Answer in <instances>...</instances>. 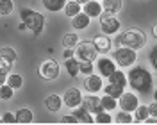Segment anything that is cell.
Here are the masks:
<instances>
[{
  "label": "cell",
  "instance_id": "cell-28",
  "mask_svg": "<svg viewBox=\"0 0 157 125\" xmlns=\"http://www.w3.org/2000/svg\"><path fill=\"white\" fill-rule=\"evenodd\" d=\"M100 102H102L104 111H113V109H116V98H113V96L104 95L102 98H100Z\"/></svg>",
  "mask_w": 157,
  "mask_h": 125
},
{
  "label": "cell",
  "instance_id": "cell-16",
  "mask_svg": "<svg viewBox=\"0 0 157 125\" xmlns=\"http://www.w3.org/2000/svg\"><path fill=\"white\" fill-rule=\"evenodd\" d=\"M84 13L88 14L89 18H95V16H100L102 14V4L98 0H89L84 4Z\"/></svg>",
  "mask_w": 157,
  "mask_h": 125
},
{
  "label": "cell",
  "instance_id": "cell-33",
  "mask_svg": "<svg viewBox=\"0 0 157 125\" xmlns=\"http://www.w3.org/2000/svg\"><path fill=\"white\" fill-rule=\"evenodd\" d=\"M93 122H97V123H111L113 118H111V115H109L107 111H100V113H97V116L93 118Z\"/></svg>",
  "mask_w": 157,
  "mask_h": 125
},
{
  "label": "cell",
  "instance_id": "cell-19",
  "mask_svg": "<svg viewBox=\"0 0 157 125\" xmlns=\"http://www.w3.org/2000/svg\"><path fill=\"white\" fill-rule=\"evenodd\" d=\"M45 106H47L48 111L57 113L59 109H61V106H63V98H61L59 95H48L47 96V100H45Z\"/></svg>",
  "mask_w": 157,
  "mask_h": 125
},
{
  "label": "cell",
  "instance_id": "cell-22",
  "mask_svg": "<svg viewBox=\"0 0 157 125\" xmlns=\"http://www.w3.org/2000/svg\"><path fill=\"white\" fill-rule=\"evenodd\" d=\"M64 68H66L68 75H71V77H77V75H78V59H73V57L66 59Z\"/></svg>",
  "mask_w": 157,
  "mask_h": 125
},
{
  "label": "cell",
  "instance_id": "cell-1",
  "mask_svg": "<svg viewBox=\"0 0 157 125\" xmlns=\"http://www.w3.org/2000/svg\"><path fill=\"white\" fill-rule=\"evenodd\" d=\"M127 82L130 84V88H134L139 93H148L152 89V86H154L152 73L145 66H132L130 68Z\"/></svg>",
  "mask_w": 157,
  "mask_h": 125
},
{
  "label": "cell",
  "instance_id": "cell-31",
  "mask_svg": "<svg viewBox=\"0 0 157 125\" xmlns=\"http://www.w3.org/2000/svg\"><path fill=\"white\" fill-rule=\"evenodd\" d=\"M93 70H95L93 61H78V73L89 75V73H93Z\"/></svg>",
  "mask_w": 157,
  "mask_h": 125
},
{
  "label": "cell",
  "instance_id": "cell-37",
  "mask_svg": "<svg viewBox=\"0 0 157 125\" xmlns=\"http://www.w3.org/2000/svg\"><path fill=\"white\" fill-rule=\"evenodd\" d=\"M61 122H63V123H77V118L73 115H66V116H63Z\"/></svg>",
  "mask_w": 157,
  "mask_h": 125
},
{
  "label": "cell",
  "instance_id": "cell-40",
  "mask_svg": "<svg viewBox=\"0 0 157 125\" xmlns=\"http://www.w3.org/2000/svg\"><path fill=\"white\" fill-rule=\"evenodd\" d=\"M63 56L66 59H70V57H73V48H66L64 52H63Z\"/></svg>",
  "mask_w": 157,
  "mask_h": 125
},
{
  "label": "cell",
  "instance_id": "cell-9",
  "mask_svg": "<svg viewBox=\"0 0 157 125\" xmlns=\"http://www.w3.org/2000/svg\"><path fill=\"white\" fill-rule=\"evenodd\" d=\"M80 106L86 107L89 113H93V115H97V113H100V111H104V107H102V102H100V98H98L95 93L82 96V102H80Z\"/></svg>",
  "mask_w": 157,
  "mask_h": 125
},
{
  "label": "cell",
  "instance_id": "cell-39",
  "mask_svg": "<svg viewBox=\"0 0 157 125\" xmlns=\"http://www.w3.org/2000/svg\"><path fill=\"white\" fill-rule=\"evenodd\" d=\"M155 48H154V50H152V52H150V63H152V66L154 68H157V59H155Z\"/></svg>",
  "mask_w": 157,
  "mask_h": 125
},
{
  "label": "cell",
  "instance_id": "cell-42",
  "mask_svg": "<svg viewBox=\"0 0 157 125\" xmlns=\"http://www.w3.org/2000/svg\"><path fill=\"white\" fill-rule=\"evenodd\" d=\"M75 2H78V4H80V6H84V4H86V2H89V0H75Z\"/></svg>",
  "mask_w": 157,
  "mask_h": 125
},
{
  "label": "cell",
  "instance_id": "cell-27",
  "mask_svg": "<svg viewBox=\"0 0 157 125\" xmlns=\"http://www.w3.org/2000/svg\"><path fill=\"white\" fill-rule=\"evenodd\" d=\"M78 43V38L75 32H70V34H64V38H63V45L66 48H75Z\"/></svg>",
  "mask_w": 157,
  "mask_h": 125
},
{
  "label": "cell",
  "instance_id": "cell-32",
  "mask_svg": "<svg viewBox=\"0 0 157 125\" xmlns=\"http://www.w3.org/2000/svg\"><path fill=\"white\" fill-rule=\"evenodd\" d=\"M13 95H14V89L11 86H7V84H2L0 86V98L2 100H11Z\"/></svg>",
  "mask_w": 157,
  "mask_h": 125
},
{
  "label": "cell",
  "instance_id": "cell-7",
  "mask_svg": "<svg viewBox=\"0 0 157 125\" xmlns=\"http://www.w3.org/2000/svg\"><path fill=\"white\" fill-rule=\"evenodd\" d=\"M118 106L121 111H127V113H134V109L139 106V98L134 93H121L118 96Z\"/></svg>",
  "mask_w": 157,
  "mask_h": 125
},
{
  "label": "cell",
  "instance_id": "cell-18",
  "mask_svg": "<svg viewBox=\"0 0 157 125\" xmlns=\"http://www.w3.org/2000/svg\"><path fill=\"white\" fill-rule=\"evenodd\" d=\"M121 6H123L121 0H102V9H104V13H107V14H116V13H120Z\"/></svg>",
  "mask_w": 157,
  "mask_h": 125
},
{
  "label": "cell",
  "instance_id": "cell-26",
  "mask_svg": "<svg viewBox=\"0 0 157 125\" xmlns=\"http://www.w3.org/2000/svg\"><path fill=\"white\" fill-rule=\"evenodd\" d=\"M63 9L66 13V16H75L77 13H80V4L78 2H66Z\"/></svg>",
  "mask_w": 157,
  "mask_h": 125
},
{
  "label": "cell",
  "instance_id": "cell-10",
  "mask_svg": "<svg viewBox=\"0 0 157 125\" xmlns=\"http://www.w3.org/2000/svg\"><path fill=\"white\" fill-rule=\"evenodd\" d=\"M80 102H82V95H80V91H78L77 88L66 89V93L63 96V104H66L70 109H73V107L80 106Z\"/></svg>",
  "mask_w": 157,
  "mask_h": 125
},
{
  "label": "cell",
  "instance_id": "cell-11",
  "mask_svg": "<svg viewBox=\"0 0 157 125\" xmlns=\"http://www.w3.org/2000/svg\"><path fill=\"white\" fill-rule=\"evenodd\" d=\"M16 61V52L13 50L11 47H4L0 48V64L6 68L7 72L11 70V66H13V63Z\"/></svg>",
  "mask_w": 157,
  "mask_h": 125
},
{
  "label": "cell",
  "instance_id": "cell-3",
  "mask_svg": "<svg viewBox=\"0 0 157 125\" xmlns=\"http://www.w3.org/2000/svg\"><path fill=\"white\" fill-rule=\"evenodd\" d=\"M20 18L21 21L27 25V30H32L36 36H38L39 32L43 30L45 27V16L38 13V11L34 9H27V7H23V9L20 11Z\"/></svg>",
  "mask_w": 157,
  "mask_h": 125
},
{
  "label": "cell",
  "instance_id": "cell-8",
  "mask_svg": "<svg viewBox=\"0 0 157 125\" xmlns=\"http://www.w3.org/2000/svg\"><path fill=\"white\" fill-rule=\"evenodd\" d=\"M39 75H41L43 79H48V80L57 79V75H59V64H57V61H54V59L45 61V63L39 66Z\"/></svg>",
  "mask_w": 157,
  "mask_h": 125
},
{
  "label": "cell",
  "instance_id": "cell-25",
  "mask_svg": "<svg viewBox=\"0 0 157 125\" xmlns=\"http://www.w3.org/2000/svg\"><path fill=\"white\" fill-rule=\"evenodd\" d=\"M123 89H125V88L116 86V84H107V86L104 88V93L109 95V96H113V98H118V96L123 93Z\"/></svg>",
  "mask_w": 157,
  "mask_h": 125
},
{
  "label": "cell",
  "instance_id": "cell-4",
  "mask_svg": "<svg viewBox=\"0 0 157 125\" xmlns=\"http://www.w3.org/2000/svg\"><path fill=\"white\" fill-rule=\"evenodd\" d=\"M113 59H116L118 66L130 68L137 61V54H136V50H132V48H128V47H120V48L114 50Z\"/></svg>",
  "mask_w": 157,
  "mask_h": 125
},
{
  "label": "cell",
  "instance_id": "cell-35",
  "mask_svg": "<svg viewBox=\"0 0 157 125\" xmlns=\"http://www.w3.org/2000/svg\"><path fill=\"white\" fill-rule=\"evenodd\" d=\"M2 122H4V123H16V115H13V113H4Z\"/></svg>",
  "mask_w": 157,
  "mask_h": 125
},
{
  "label": "cell",
  "instance_id": "cell-15",
  "mask_svg": "<svg viewBox=\"0 0 157 125\" xmlns=\"http://www.w3.org/2000/svg\"><path fill=\"white\" fill-rule=\"evenodd\" d=\"M71 115L77 118V123H93V116H91V113L82 106L73 107V113H71Z\"/></svg>",
  "mask_w": 157,
  "mask_h": 125
},
{
  "label": "cell",
  "instance_id": "cell-5",
  "mask_svg": "<svg viewBox=\"0 0 157 125\" xmlns=\"http://www.w3.org/2000/svg\"><path fill=\"white\" fill-rule=\"evenodd\" d=\"M75 54H77L78 61H95L98 56L97 48L93 45V41H80L77 43V47H75Z\"/></svg>",
  "mask_w": 157,
  "mask_h": 125
},
{
  "label": "cell",
  "instance_id": "cell-36",
  "mask_svg": "<svg viewBox=\"0 0 157 125\" xmlns=\"http://www.w3.org/2000/svg\"><path fill=\"white\" fill-rule=\"evenodd\" d=\"M147 107H148V115L155 118V116H157V102H152V104L147 106Z\"/></svg>",
  "mask_w": 157,
  "mask_h": 125
},
{
  "label": "cell",
  "instance_id": "cell-6",
  "mask_svg": "<svg viewBox=\"0 0 157 125\" xmlns=\"http://www.w3.org/2000/svg\"><path fill=\"white\" fill-rule=\"evenodd\" d=\"M100 27L104 30V34H116L118 30H120V20L116 16H113V14H107V13H104V14H100Z\"/></svg>",
  "mask_w": 157,
  "mask_h": 125
},
{
  "label": "cell",
  "instance_id": "cell-29",
  "mask_svg": "<svg viewBox=\"0 0 157 125\" xmlns=\"http://www.w3.org/2000/svg\"><path fill=\"white\" fill-rule=\"evenodd\" d=\"M134 116H136V122H145L148 116V107L147 106H137L134 109Z\"/></svg>",
  "mask_w": 157,
  "mask_h": 125
},
{
  "label": "cell",
  "instance_id": "cell-14",
  "mask_svg": "<svg viewBox=\"0 0 157 125\" xmlns=\"http://www.w3.org/2000/svg\"><path fill=\"white\" fill-rule=\"evenodd\" d=\"M93 45L97 48V52H102V54H105L111 50V45H113V41L109 38L107 34H97L95 38H93Z\"/></svg>",
  "mask_w": 157,
  "mask_h": 125
},
{
  "label": "cell",
  "instance_id": "cell-41",
  "mask_svg": "<svg viewBox=\"0 0 157 125\" xmlns=\"http://www.w3.org/2000/svg\"><path fill=\"white\" fill-rule=\"evenodd\" d=\"M18 29H20V30H27V25H25V23L21 21V23H20V25H18Z\"/></svg>",
  "mask_w": 157,
  "mask_h": 125
},
{
  "label": "cell",
  "instance_id": "cell-17",
  "mask_svg": "<svg viewBox=\"0 0 157 125\" xmlns=\"http://www.w3.org/2000/svg\"><path fill=\"white\" fill-rule=\"evenodd\" d=\"M71 23H73V29H77V30H82V29H86L89 25V21H91V18H89L88 14L84 13V11H80V13H77L75 16H71Z\"/></svg>",
  "mask_w": 157,
  "mask_h": 125
},
{
  "label": "cell",
  "instance_id": "cell-43",
  "mask_svg": "<svg viewBox=\"0 0 157 125\" xmlns=\"http://www.w3.org/2000/svg\"><path fill=\"white\" fill-rule=\"evenodd\" d=\"M0 123H2V118H0Z\"/></svg>",
  "mask_w": 157,
  "mask_h": 125
},
{
  "label": "cell",
  "instance_id": "cell-12",
  "mask_svg": "<svg viewBox=\"0 0 157 125\" xmlns=\"http://www.w3.org/2000/svg\"><path fill=\"white\" fill-rule=\"evenodd\" d=\"M97 70H98V73H102V77H109L116 70V64H114L113 59L102 57V59H97Z\"/></svg>",
  "mask_w": 157,
  "mask_h": 125
},
{
  "label": "cell",
  "instance_id": "cell-21",
  "mask_svg": "<svg viewBox=\"0 0 157 125\" xmlns=\"http://www.w3.org/2000/svg\"><path fill=\"white\" fill-rule=\"evenodd\" d=\"M43 2V6H45V9H48L50 13H57L64 7V4L68 2V0H41Z\"/></svg>",
  "mask_w": 157,
  "mask_h": 125
},
{
  "label": "cell",
  "instance_id": "cell-38",
  "mask_svg": "<svg viewBox=\"0 0 157 125\" xmlns=\"http://www.w3.org/2000/svg\"><path fill=\"white\" fill-rule=\"evenodd\" d=\"M6 79H7V70L2 66V68H0V86H2V84H6Z\"/></svg>",
  "mask_w": 157,
  "mask_h": 125
},
{
  "label": "cell",
  "instance_id": "cell-34",
  "mask_svg": "<svg viewBox=\"0 0 157 125\" xmlns=\"http://www.w3.org/2000/svg\"><path fill=\"white\" fill-rule=\"evenodd\" d=\"M116 122H118V123H132V122H134V118L130 116V113L121 111V113H118V115H116Z\"/></svg>",
  "mask_w": 157,
  "mask_h": 125
},
{
  "label": "cell",
  "instance_id": "cell-23",
  "mask_svg": "<svg viewBox=\"0 0 157 125\" xmlns=\"http://www.w3.org/2000/svg\"><path fill=\"white\" fill-rule=\"evenodd\" d=\"M32 120H34V115L30 109H20L16 113V122H20V123H30Z\"/></svg>",
  "mask_w": 157,
  "mask_h": 125
},
{
  "label": "cell",
  "instance_id": "cell-30",
  "mask_svg": "<svg viewBox=\"0 0 157 125\" xmlns=\"http://www.w3.org/2000/svg\"><path fill=\"white\" fill-rule=\"evenodd\" d=\"M13 7H14L13 0H0V14H2V16L11 14V13H13Z\"/></svg>",
  "mask_w": 157,
  "mask_h": 125
},
{
  "label": "cell",
  "instance_id": "cell-13",
  "mask_svg": "<svg viewBox=\"0 0 157 125\" xmlns=\"http://www.w3.org/2000/svg\"><path fill=\"white\" fill-rule=\"evenodd\" d=\"M84 88H86V91H89V93H98V91L104 88L102 86V77H100V75H95V73L86 75Z\"/></svg>",
  "mask_w": 157,
  "mask_h": 125
},
{
  "label": "cell",
  "instance_id": "cell-2",
  "mask_svg": "<svg viewBox=\"0 0 157 125\" xmlns=\"http://www.w3.org/2000/svg\"><path fill=\"white\" fill-rule=\"evenodd\" d=\"M114 45H121V47H128L132 50H139L147 45V34L139 29H127L123 30L120 36H116Z\"/></svg>",
  "mask_w": 157,
  "mask_h": 125
},
{
  "label": "cell",
  "instance_id": "cell-20",
  "mask_svg": "<svg viewBox=\"0 0 157 125\" xmlns=\"http://www.w3.org/2000/svg\"><path fill=\"white\" fill-rule=\"evenodd\" d=\"M107 79H109V84H116V86H121V88L127 86V77H125V73L120 72V70H114Z\"/></svg>",
  "mask_w": 157,
  "mask_h": 125
},
{
  "label": "cell",
  "instance_id": "cell-24",
  "mask_svg": "<svg viewBox=\"0 0 157 125\" xmlns=\"http://www.w3.org/2000/svg\"><path fill=\"white\" fill-rule=\"evenodd\" d=\"M6 82H7V86H11L13 89H18V88H21V84H23V79H21V75H18V73H11V75H7Z\"/></svg>",
  "mask_w": 157,
  "mask_h": 125
}]
</instances>
